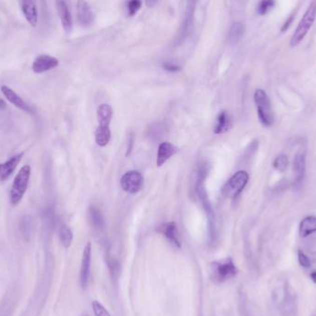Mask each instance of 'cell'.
Returning a JSON list of instances; mask_svg holds the SVG:
<instances>
[{
	"instance_id": "1",
	"label": "cell",
	"mask_w": 316,
	"mask_h": 316,
	"mask_svg": "<svg viewBox=\"0 0 316 316\" xmlns=\"http://www.w3.org/2000/svg\"><path fill=\"white\" fill-rule=\"evenodd\" d=\"M208 173V167L203 166L200 167L198 171L196 181V192L197 195L199 197V200L203 205V209L208 216L209 221V237L212 241H214L215 239V214L211 206V203L209 201L208 196L206 191L204 189V179L206 178Z\"/></svg>"
},
{
	"instance_id": "2",
	"label": "cell",
	"mask_w": 316,
	"mask_h": 316,
	"mask_svg": "<svg viewBox=\"0 0 316 316\" xmlns=\"http://www.w3.org/2000/svg\"><path fill=\"white\" fill-rule=\"evenodd\" d=\"M238 272L239 270L232 259L226 258L212 263L210 278L215 284H221L235 277Z\"/></svg>"
},
{
	"instance_id": "3",
	"label": "cell",
	"mask_w": 316,
	"mask_h": 316,
	"mask_svg": "<svg viewBox=\"0 0 316 316\" xmlns=\"http://www.w3.org/2000/svg\"><path fill=\"white\" fill-rule=\"evenodd\" d=\"M253 98L256 105L258 118L261 123L264 127H271L274 123V113L267 94L263 90L258 89L254 93Z\"/></svg>"
},
{
	"instance_id": "4",
	"label": "cell",
	"mask_w": 316,
	"mask_h": 316,
	"mask_svg": "<svg viewBox=\"0 0 316 316\" xmlns=\"http://www.w3.org/2000/svg\"><path fill=\"white\" fill-rule=\"evenodd\" d=\"M31 178V167L25 165L21 168L19 173L16 175L14 181L12 183L11 189V202L12 204H17L24 198L25 192L29 185V180Z\"/></svg>"
},
{
	"instance_id": "5",
	"label": "cell",
	"mask_w": 316,
	"mask_h": 316,
	"mask_svg": "<svg viewBox=\"0 0 316 316\" xmlns=\"http://www.w3.org/2000/svg\"><path fill=\"white\" fill-rule=\"evenodd\" d=\"M316 18V0H312L310 6L305 12L303 18L301 19L300 23L298 24L297 30L295 31L293 35L290 46L294 48L298 46L299 43L303 40L305 36L308 34V32L311 28L312 24L314 23Z\"/></svg>"
},
{
	"instance_id": "6",
	"label": "cell",
	"mask_w": 316,
	"mask_h": 316,
	"mask_svg": "<svg viewBox=\"0 0 316 316\" xmlns=\"http://www.w3.org/2000/svg\"><path fill=\"white\" fill-rule=\"evenodd\" d=\"M249 181V175L243 170L238 171L228 179L222 188L223 195L229 199H235L244 190L245 186Z\"/></svg>"
},
{
	"instance_id": "7",
	"label": "cell",
	"mask_w": 316,
	"mask_h": 316,
	"mask_svg": "<svg viewBox=\"0 0 316 316\" xmlns=\"http://www.w3.org/2000/svg\"><path fill=\"white\" fill-rule=\"evenodd\" d=\"M120 185L123 191L128 193H136L141 191L143 186L142 174L136 170H131L123 175L120 179Z\"/></svg>"
},
{
	"instance_id": "8",
	"label": "cell",
	"mask_w": 316,
	"mask_h": 316,
	"mask_svg": "<svg viewBox=\"0 0 316 316\" xmlns=\"http://www.w3.org/2000/svg\"><path fill=\"white\" fill-rule=\"evenodd\" d=\"M91 261H92V246H91V243L88 242L84 247L82 263H81L80 283L83 288H86L89 283Z\"/></svg>"
},
{
	"instance_id": "9",
	"label": "cell",
	"mask_w": 316,
	"mask_h": 316,
	"mask_svg": "<svg viewBox=\"0 0 316 316\" xmlns=\"http://www.w3.org/2000/svg\"><path fill=\"white\" fill-rule=\"evenodd\" d=\"M59 60L54 57L48 56V55H41L38 56L36 60H34L32 69L36 73H44L48 72L50 70H53L56 67L59 66Z\"/></svg>"
},
{
	"instance_id": "10",
	"label": "cell",
	"mask_w": 316,
	"mask_h": 316,
	"mask_svg": "<svg viewBox=\"0 0 316 316\" xmlns=\"http://www.w3.org/2000/svg\"><path fill=\"white\" fill-rule=\"evenodd\" d=\"M57 10L60 16V22L62 24V27L65 31L66 34H71L72 31V12L70 11V8L68 6L65 0H57Z\"/></svg>"
},
{
	"instance_id": "11",
	"label": "cell",
	"mask_w": 316,
	"mask_h": 316,
	"mask_svg": "<svg viewBox=\"0 0 316 316\" xmlns=\"http://www.w3.org/2000/svg\"><path fill=\"white\" fill-rule=\"evenodd\" d=\"M77 18L82 27H89L93 24L94 15L92 9L86 0L77 1Z\"/></svg>"
},
{
	"instance_id": "12",
	"label": "cell",
	"mask_w": 316,
	"mask_h": 316,
	"mask_svg": "<svg viewBox=\"0 0 316 316\" xmlns=\"http://www.w3.org/2000/svg\"><path fill=\"white\" fill-rule=\"evenodd\" d=\"M1 92L2 94L5 96L8 101L10 102L11 104H12L13 106H15L16 108H20L22 110H24L25 112H28V113H32V109L30 107L26 104V102L24 101V99L19 96L13 90L11 89L10 87H8L6 85H2L1 86Z\"/></svg>"
},
{
	"instance_id": "13",
	"label": "cell",
	"mask_w": 316,
	"mask_h": 316,
	"mask_svg": "<svg viewBox=\"0 0 316 316\" xmlns=\"http://www.w3.org/2000/svg\"><path fill=\"white\" fill-rule=\"evenodd\" d=\"M24 153H20L18 155L11 157L8 161L0 164V179L2 181L6 180L12 176L16 167H18L20 162L24 156Z\"/></svg>"
},
{
	"instance_id": "14",
	"label": "cell",
	"mask_w": 316,
	"mask_h": 316,
	"mask_svg": "<svg viewBox=\"0 0 316 316\" xmlns=\"http://www.w3.org/2000/svg\"><path fill=\"white\" fill-rule=\"evenodd\" d=\"M22 11L28 24L36 27L38 24V10L35 0H22Z\"/></svg>"
},
{
	"instance_id": "15",
	"label": "cell",
	"mask_w": 316,
	"mask_h": 316,
	"mask_svg": "<svg viewBox=\"0 0 316 316\" xmlns=\"http://www.w3.org/2000/svg\"><path fill=\"white\" fill-rule=\"evenodd\" d=\"M97 120H98V127L102 130H110L109 126L112 120V115H113V109L110 105L108 104H102L97 108Z\"/></svg>"
},
{
	"instance_id": "16",
	"label": "cell",
	"mask_w": 316,
	"mask_h": 316,
	"mask_svg": "<svg viewBox=\"0 0 316 316\" xmlns=\"http://www.w3.org/2000/svg\"><path fill=\"white\" fill-rule=\"evenodd\" d=\"M158 231L162 233L167 238V240L173 246L177 247V248L181 247L179 234H178V228H177L175 222H168L166 224H163L158 227Z\"/></svg>"
},
{
	"instance_id": "17",
	"label": "cell",
	"mask_w": 316,
	"mask_h": 316,
	"mask_svg": "<svg viewBox=\"0 0 316 316\" xmlns=\"http://www.w3.org/2000/svg\"><path fill=\"white\" fill-rule=\"evenodd\" d=\"M178 153V148L172 143L165 142L162 143L158 147L157 157H156V165L157 167H162L166 162L169 160L170 157Z\"/></svg>"
},
{
	"instance_id": "18",
	"label": "cell",
	"mask_w": 316,
	"mask_h": 316,
	"mask_svg": "<svg viewBox=\"0 0 316 316\" xmlns=\"http://www.w3.org/2000/svg\"><path fill=\"white\" fill-rule=\"evenodd\" d=\"M306 170V155L305 153H298L295 155L293 161V172L297 182H300L304 178Z\"/></svg>"
},
{
	"instance_id": "19",
	"label": "cell",
	"mask_w": 316,
	"mask_h": 316,
	"mask_svg": "<svg viewBox=\"0 0 316 316\" xmlns=\"http://www.w3.org/2000/svg\"><path fill=\"white\" fill-rule=\"evenodd\" d=\"M314 232H316V216H306L299 224V236L307 238Z\"/></svg>"
},
{
	"instance_id": "20",
	"label": "cell",
	"mask_w": 316,
	"mask_h": 316,
	"mask_svg": "<svg viewBox=\"0 0 316 316\" xmlns=\"http://www.w3.org/2000/svg\"><path fill=\"white\" fill-rule=\"evenodd\" d=\"M231 128V120L227 111H222L217 117L216 125L214 129L215 134H223L229 131Z\"/></svg>"
},
{
	"instance_id": "21",
	"label": "cell",
	"mask_w": 316,
	"mask_h": 316,
	"mask_svg": "<svg viewBox=\"0 0 316 316\" xmlns=\"http://www.w3.org/2000/svg\"><path fill=\"white\" fill-rule=\"evenodd\" d=\"M88 215L90 222L95 228L101 230L105 227V220L99 209L96 208V206H91L88 211Z\"/></svg>"
},
{
	"instance_id": "22",
	"label": "cell",
	"mask_w": 316,
	"mask_h": 316,
	"mask_svg": "<svg viewBox=\"0 0 316 316\" xmlns=\"http://www.w3.org/2000/svg\"><path fill=\"white\" fill-rule=\"evenodd\" d=\"M244 32L245 28L243 24L241 23H235L231 26L229 34H228L229 42L231 43L232 45L238 44L244 35Z\"/></svg>"
},
{
	"instance_id": "23",
	"label": "cell",
	"mask_w": 316,
	"mask_h": 316,
	"mask_svg": "<svg viewBox=\"0 0 316 316\" xmlns=\"http://www.w3.org/2000/svg\"><path fill=\"white\" fill-rule=\"evenodd\" d=\"M96 143L97 145L104 147L108 145L110 139H111V132L110 130H102L97 128L96 131Z\"/></svg>"
},
{
	"instance_id": "24",
	"label": "cell",
	"mask_w": 316,
	"mask_h": 316,
	"mask_svg": "<svg viewBox=\"0 0 316 316\" xmlns=\"http://www.w3.org/2000/svg\"><path fill=\"white\" fill-rule=\"evenodd\" d=\"M60 239L62 245L65 248H69L72 245V240H73L72 229L67 226L61 227L60 230Z\"/></svg>"
},
{
	"instance_id": "25",
	"label": "cell",
	"mask_w": 316,
	"mask_h": 316,
	"mask_svg": "<svg viewBox=\"0 0 316 316\" xmlns=\"http://www.w3.org/2000/svg\"><path fill=\"white\" fill-rule=\"evenodd\" d=\"M287 165H288V159H287V156L284 154L277 155L273 163L274 168L279 172H284L287 167Z\"/></svg>"
},
{
	"instance_id": "26",
	"label": "cell",
	"mask_w": 316,
	"mask_h": 316,
	"mask_svg": "<svg viewBox=\"0 0 316 316\" xmlns=\"http://www.w3.org/2000/svg\"><path fill=\"white\" fill-rule=\"evenodd\" d=\"M274 6V0H261L258 8H257V12L260 15H265L267 12H270Z\"/></svg>"
},
{
	"instance_id": "27",
	"label": "cell",
	"mask_w": 316,
	"mask_h": 316,
	"mask_svg": "<svg viewBox=\"0 0 316 316\" xmlns=\"http://www.w3.org/2000/svg\"><path fill=\"white\" fill-rule=\"evenodd\" d=\"M142 5H143L142 0H129L128 5H127L129 15L130 16L136 15V13L141 10Z\"/></svg>"
},
{
	"instance_id": "28",
	"label": "cell",
	"mask_w": 316,
	"mask_h": 316,
	"mask_svg": "<svg viewBox=\"0 0 316 316\" xmlns=\"http://www.w3.org/2000/svg\"><path fill=\"white\" fill-rule=\"evenodd\" d=\"M93 310L96 316H111L108 310L103 306L101 302L95 300L93 301Z\"/></svg>"
},
{
	"instance_id": "29",
	"label": "cell",
	"mask_w": 316,
	"mask_h": 316,
	"mask_svg": "<svg viewBox=\"0 0 316 316\" xmlns=\"http://www.w3.org/2000/svg\"><path fill=\"white\" fill-rule=\"evenodd\" d=\"M298 260L299 264H300L302 267H304V268H309V267H310L311 262H310V258L307 256L304 252L302 251H300V250L298 251Z\"/></svg>"
},
{
	"instance_id": "30",
	"label": "cell",
	"mask_w": 316,
	"mask_h": 316,
	"mask_svg": "<svg viewBox=\"0 0 316 316\" xmlns=\"http://www.w3.org/2000/svg\"><path fill=\"white\" fill-rule=\"evenodd\" d=\"M163 69L165 70V71H167V72H178L180 71V67L179 65H177V64H174V63H171V62H165L163 65Z\"/></svg>"
},
{
	"instance_id": "31",
	"label": "cell",
	"mask_w": 316,
	"mask_h": 316,
	"mask_svg": "<svg viewBox=\"0 0 316 316\" xmlns=\"http://www.w3.org/2000/svg\"><path fill=\"white\" fill-rule=\"evenodd\" d=\"M295 16H296V13H292V14H291V15H290V16L288 17V19H287L286 22H285V24H284V25L282 26V29H281V31H282V32H285V31L287 30V29L289 28V26L291 25L293 21H294V18H295Z\"/></svg>"
},
{
	"instance_id": "32",
	"label": "cell",
	"mask_w": 316,
	"mask_h": 316,
	"mask_svg": "<svg viewBox=\"0 0 316 316\" xmlns=\"http://www.w3.org/2000/svg\"><path fill=\"white\" fill-rule=\"evenodd\" d=\"M159 0H145V4L148 8H154L158 4Z\"/></svg>"
},
{
	"instance_id": "33",
	"label": "cell",
	"mask_w": 316,
	"mask_h": 316,
	"mask_svg": "<svg viewBox=\"0 0 316 316\" xmlns=\"http://www.w3.org/2000/svg\"><path fill=\"white\" fill-rule=\"evenodd\" d=\"M133 143H134V138H133V136L131 135V139H130V147H128V149H127V154H126L127 156L131 154V149H132V146H133Z\"/></svg>"
},
{
	"instance_id": "34",
	"label": "cell",
	"mask_w": 316,
	"mask_h": 316,
	"mask_svg": "<svg viewBox=\"0 0 316 316\" xmlns=\"http://www.w3.org/2000/svg\"><path fill=\"white\" fill-rule=\"evenodd\" d=\"M310 278H311L312 282H313V283H315L316 284V271L312 272V273L310 274Z\"/></svg>"
},
{
	"instance_id": "35",
	"label": "cell",
	"mask_w": 316,
	"mask_h": 316,
	"mask_svg": "<svg viewBox=\"0 0 316 316\" xmlns=\"http://www.w3.org/2000/svg\"><path fill=\"white\" fill-rule=\"evenodd\" d=\"M6 108V103L4 100L0 99V109H3V108Z\"/></svg>"
},
{
	"instance_id": "36",
	"label": "cell",
	"mask_w": 316,
	"mask_h": 316,
	"mask_svg": "<svg viewBox=\"0 0 316 316\" xmlns=\"http://www.w3.org/2000/svg\"><path fill=\"white\" fill-rule=\"evenodd\" d=\"M82 316H88V315H87V314H84V315H82Z\"/></svg>"
}]
</instances>
